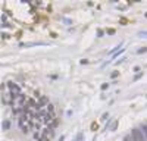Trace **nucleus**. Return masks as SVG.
I'll return each mask as SVG.
<instances>
[{"mask_svg":"<svg viewBox=\"0 0 147 141\" xmlns=\"http://www.w3.org/2000/svg\"><path fill=\"white\" fill-rule=\"evenodd\" d=\"M97 35H99V37H103V35H105V32H103L102 30H99V31H97Z\"/></svg>","mask_w":147,"mask_h":141,"instance_id":"nucleus-9","label":"nucleus"},{"mask_svg":"<svg viewBox=\"0 0 147 141\" xmlns=\"http://www.w3.org/2000/svg\"><path fill=\"white\" fill-rule=\"evenodd\" d=\"M131 141H144L140 128H132L131 129Z\"/></svg>","mask_w":147,"mask_h":141,"instance_id":"nucleus-2","label":"nucleus"},{"mask_svg":"<svg viewBox=\"0 0 147 141\" xmlns=\"http://www.w3.org/2000/svg\"><path fill=\"white\" fill-rule=\"evenodd\" d=\"M138 37H141V38H147V31H140V32H138Z\"/></svg>","mask_w":147,"mask_h":141,"instance_id":"nucleus-6","label":"nucleus"},{"mask_svg":"<svg viewBox=\"0 0 147 141\" xmlns=\"http://www.w3.org/2000/svg\"><path fill=\"white\" fill-rule=\"evenodd\" d=\"M2 126H3V129H9L10 128V121H5Z\"/></svg>","mask_w":147,"mask_h":141,"instance_id":"nucleus-4","label":"nucleus"},{"mask_svg":"<svg viewBox=\"0 0 147 141\" xmlns=\"http://www.w3.org/2000/svg\"><path fill=\"white\" fill-rule=\"evenodd\" d=\"M82 138H84V134H82V132H80V134H78V137L75 138V141H82Z\"/></svg>","mask_w":147,"mask_h":141,"instance_id":"nucleus-8","label":"nucleus"},{"mask_svg":"<svg viewBox=\"0 0 147 141\" xmlns=\"http://www.w3.org/2000/svg\"><path fill=\"white\" fill-rule=\"evenodd\" d=\"M140 70H141L140 66H136V68H134V72H140Z\"/></svg>","mask_w":147,"mask_h":141,"instance_id":"nucleus-12","label":"nucleus"},{"mask_svg":"<svg viewBox=\"0 0 147 141\" xmlns=\"http://www.w3.org/2000/svg\"><path fill=\"white\" fill-rule=\"evenodd\" d=\"M7 88H9V94H10V104H13V100L16 97H19V94H21V88H19L18 84H15L13 81L7 82Z\"/></svg>","mask_w":147,"mask_h":141,"instance_id":"nucleus-1","label":"nucleus"},{"mask_svg":"<svg viewBox=\"0 0 147 141\" xmlns=\"http://www.w3.org/2000/svg\"><path fill=\"white\" fill-rule=\"evenodd\" d=\"M124 52H125V47H124V49H121V50H118V52H116V53H115V54L112 56V59H115V57H118V56H119L121 53H124Z\"/></svg>","mask_w":147,"mask_h":141,"instance_id":"nucleus-5","label":"nucleus"},{"mask_svg":"<svg viewBox=\"0 0 147 141\" xmlns=\"http://www.w3.org/2000/svg\"><path fill=\"white\" fill-rule=\"evenodd\" d=\"M141 77H143V74H138V75H137V77H136V78H134V81H138V79H140V78H141Z\"/></svg>","mask_w":147,"mask_h":141,"instance_id":"nucleus-11","label":"nucleus"},{"mask_svg":"<svg viewBox=\"0 0 147 141\" xmlns=\"http://www.w3.org/2000/svg\"><path fill=\"white\" fill-rule=\"evenodd\" d=\"M107 117H109V113H103V116H102V119L105 121V119H107Z\"/></svg>","mask_w":147,"mask_h":141,"instance_id":"nucleus-10","label":"nucleus"},{"mask_svg":"<svg viewBox=\"0 0 147 141\" xmlns=\"http://www.w3.org/2000/svg\"><path fill=\"white\" fill-rule=\"evenodd\" d=\"M122 62H125V57H122L121 60H118V62H116V65H119V63H122Z\"/></svg>","mask_w":147,"mask_h":141,"instance_id":"nucleus-13","label":"nucleus"},{"mask_svg":"<svg viewBox=\"0 0 147 141\" xmlns=\"http://www.w3.org/2000/svg\"><path fill=\"white\" fill-rule=\"evenodd\" d=\"M146 52H147V47H141V49H138V50H137V53H138V54H143V53H146Z\"/></svg>","mask_w":147,"mask_h":141,"instance_id":"nucleus-7","label":"nucleus"},{"mask_svg":"<svg viewBox=\"0 0 147 141\" xmlns=\"http://www.w3.org/2000/svg\"><path fill=\"white\" fill-rule=\"evenodd\" d=\"M140 131H141V134H143V140L147 141V124H144V125L140 128Z\"/></svg>","mask_w":147,"mask_h":141,"instance_id":"nucleus-3","label":"nucleus"}]
</instances>
